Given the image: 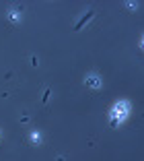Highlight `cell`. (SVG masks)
I'll return each instance as SVG.
<instances>
[{
  "label": "cell",
  "mask_w": 144,
  "mask_h": 161,
  "mask_svg": "<svg viewBox=\"0 0 144 161\" xmlns=\"http://www.w3.org/2000/svg\"><path fill=\"white\" fill-rule=\"evenodd\" d=\"M91 17H93V10H91V12H87V17H85V19L80 21V23H78V25H76V29H80V27H82V25H85V23H87V21L91 19Z\"/></svg>",
  "instance_id": "cell-1"
},
{
  "label": "cell",
  "mask_w": 144,
  "mask_h": 161,
  "mask_svg": "<svg viewBox=\"0 0 144 161\" xmlns=\"http://www.w3.org/2000/svg\"><path fill=\"white\" fill-rule=\"evenodd\" d=\"M91 85H93V87H99V79L93 77V79H91Z\"/></svg>",
  "instance_id": "cell-2"
}]
</instances>
